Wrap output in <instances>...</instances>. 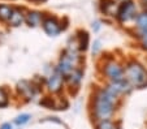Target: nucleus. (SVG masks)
<instances>
[{
  "label": "nucleus",
  "instance_id": "f257e3e1",
  "mask_svg": "<svg viewBox=\"0 0 147 129\" xmlns=\"http://www.w3.org/2000/svg\"><path fill=\"white\" fill-rule=\"evenodd\" d=\"M117 95L112 91L109 87L100 90L95 97L94 103V115L96 119L102 120H108L113 113L115 109V102H116Z\"/></svg>",
  "mask_w": 147,
  "mask_h": 129
},
{
  "label": "nucleus",
  "instance_id": "f03ea898",
  "mask_svg": "<svg viewBox=\"0 0 147 129\" xmlns=\"http://www.w3.org/2000/svg\"><path fill=\"white\" fill-rule=\"evenodd\" d=\"M125 78L131 87H142L147 86V70L138 63H130L125 69Z\"/></svg>",
  "mask_w": 147,
  "mask_h": 129
},
{
  "label": "nucleus",
  "instance_id": "7ed1b4c3",
  "mask_svg": "<svg viewBox=\"0 0 147 129\" xmlns=\"http://www.w3.org/2000/svg\"><path fill=\"white\" fill-rule=\"evenodd\" d=\"M137 14H138V7H137V4L134 3L133 0H126V1H122L119 5L116 17L121 24H126V22H130V21L136 20Z\"/></svg>",
  "mask_w": 147,
  "mask_h": 129
},
{
  "label": "nucleus",
  "instance_id": "20e7f679",
  "mask_svg": "<svg viewBox=\"0 0 147 129\" xmlns=\"http://www.w3.org/2000/svg\"><path fill=\"white\" fill-rule=\"evenodd\" d=\"M42 28H43V30L46 31V34H48L50 36H56L61 30H63V26H61L60 21H59L55 16L43 17Z\"/></svg>",
  "mask_w": 147,
  "mask_h": 129
},
{
  "label": "nucleus",
  "instance_id": "39448f33",
  "mask_svg": "<svg viewBox=\"0 0 147 129\" xmlns=\"http://www.w3.org/2000/svg\"><path fill=\"white\" fill-rule=\"evenodd\" d=\"M104 73L107 74L108 78L112 80V82L124 80V70H122V68L115 61H111L106 65V68H104Z\"/></svg>",
  "mask_w": 147,
  "mask_h": 129
},
{
  "label": "nucleus",
  "instance_id": "423d86ee",
  "mask_svg": "<svg viewBox=\"0 0 147 129\" xmlns=\"http://www.w3.org/2000/svg\"><path fill=\"white\" fill-rule=\"evenodd\" d=\"M47 87L50 91H52V93H57V91L61 90V87H63V76H61L57 70L53 72L52 74L48 77Z\"/></svg>",
  "mask_w": 147,
  "mask_h": 129
},
{
  "label": "nucleus",
  "instance_id": "0eeeda50",
  "mask_svg": "<svg viewBox=\"0 0 147 129\" xmlns=\"http://www.w3.org/2000/svg\"><path fill=\"white\" fill-rule=\"evenodd\" d=\"M25 12L22 11L18 7H13V11H12V14L9 17L8 24L13 28H17V26H21L24 22H25Z\"/></svg>",
  "mask_w": 147,
  "mask_h": 129
},
{
  "label": "nucleus",
  "instance_id": "6e6552de",
  "mask_svg": "<svg viewBox=\"0 0 147 129\" xmlns=\"http://www.w3.org/2000/svg\"><path fill=\"white\" fill-rule=\"evenodd\" d=\"M43 13L38 11H29L25 16V22L28 24L30 28H35V26L42 25V21H43Z\"/></svg>",
  "mask_w": 147,
  "mask_h": 129
},
{
  "label": "nucleus",
  "instance_id": "1a4fd4ad",
  "mask_svg": "<svg viewBox=\"0 0 147 129\" xmlns=\"http://www.w3.org/2000/svg\"><path fill=\"white\" fill-rule=\"evenodd\" d=\"M117 8L116 0H100V11L107 16H116Z\"/></svg>",
  "mask_w": 147,
  "mask_h": 129
},
{
  "label": "nucleus",
  "instance_id": "9d476101",
  "mask_svg": "<svg viewBox=\"0 0 147 129\" xmlns=\"http://www.w3.org/2000/svg\"><path fill=\"white\" fill-rule=\"evenodd\" d=\"M134 21H136V28L138 29L139 33L147 31V9H144V11H142V12H138V14H137Z\"/></svg>",
  "mask_w": 147,
  "mask_h": 129
},
{
  "label": "nucleus",
  "instance_id": "9b49d317",
  "mask_svg": "<svg viewBox=\"0 0 147 129\" xmlns=\"http://www.w3.org/2000/svg\"><path fill=\"white\" fill-rule=\"evenodd\" d=\"M13 7L8 5V4H0V21L3 22H8L9 17L12 14Z\"/></svg>",
  "mask_w": 147,
  "mask_h": 129
},
{
  "label": "nucleus",
  "instance_id": "f8f14e48",
  "mask_svg": "<svg viewBox=\"0 0 147 129\" xmlns=\"http://www.w3.org/2000/svg\"><path fill=\"white\" fill-rule=\"evenodd\" d=\"M77 41L81 50H86L87 45H89V35H87L86 31H81V35L77 36Z\"/></svg>",
  "mask_w": 147,
  "mask_h": 129
},
{
  "label": "nucleus",
  "instance_id": "ddd939ff",
  "mask_svg": "<svg viewBox=\"0 0 147 129\" xmlns=\"http://www.w3.org/2000/svg\"><path fill=\"white\" fill-rule=\"evenodd\" d=\"M68 78H69V81L72 82L73 85H77V84H80L81 78H82V73H81V70L74 69V70H73V72L69 74V76H68Z\"/></svg>",
  "mask_w": 147,
  "mask_h": 129
},
{
  "label": "nucleus",
  "instance_id": "4468645a",
  "mask_svg": "<svg viewBox=\"0 0 147 129\" xmlns=\"http://www.w3.org/2000/svg\"><path fill=\"white\" fill-rule=\"evenodd\" d=\"M96 129H116V125L109 120H102L96 126Z\"/></svg>",
  "mask_w": 147,
  "mask_h": 129
},
{
  "label": "nucleus",
  "instance_id": "2eb2a0df",
  "mask_svg": "<svg viewBox=\"0 0 147 129\" xmlns=\"http://www.w3.org/2000/svg\"><path fill=\"white\" fill-rule=\"evenodd\" d=\"M29 120H30V115H28V113H22V115L17 116V118L14 119V123H16L17 125H24V124H26Z\"/></svg>",
  "mask_w": 147,
  "mask_h": 129
},
{
  "label": "nucleus",
  "instance_id": "dca6fc26",
  "mask_svg": "<svg viewBox=\"0 0 147 129\" xmlns=\"http://www.w3.org/2000/svg\"><path fill=\"white\" fill-rule=\"evenodd\" d=\"M8 104V95H7V91L0 87V108L1 107H5Z\"/></svg>",
  "mask_w": 147,
  "mask_h": 129
},
{
  "label": "nucleus",
  "instance_id": "f3484780",
  "mask_svg": "<svg viewBox=\"0 0 147 129\" xmlns=\"http://www.w3.org/2000/svg\"><path fill=\"white\" fill-rule=\"evenodd\" d=\"M139 38H141V43H142V46H143V48L147 50V31L139 33Z\"/></svg>",
  "mask_w": 147,
  "mask_h": 129
},
{
  "label": "nucleus",
  "instance_id": "a211bd4d",
  "mask_svg": "<svg viewBox=\"0 0 147 129\" xmlns=\"http://www.w3.org/2000/svg\"><path fill=\"white\" fill-rule=\"evenodd\" d=\"M99 50H100V42L96 41V42H95V47H92V53H96Z\"/></svg>",
  "mask_w": 147,
  "mask_h": 129
},
{
  "label": "nucleus",
  "instance_id": "6ab92c4d",
  "mask_svg": "<svg viewBox=\"0 0 147 129\" xmlns=\"http://www.w3.org/2000/svg\"><path fill=\"white\" fill-rule=\"evenodd\" d=\"M99 29H100V22H99V21H95V22H92V30L98 31Z\"/></svg>",
  "mask_w": 147,
  "mask_h": 129
},
{
  "label": "nucleus",
  "instance_id": "aec40b11",
  "mask_svg": "<svg viewBox=\"0 0 147 129\" xmlns=\"http://www.w3.org/2000/svg\"><path fill=\"white\" fill-rule=\"evenodd\" d=\"M0 129H13V126H12L11 123H4L3 125L0 126Z\"/></svg>",
  "mask_w": 147,
  "mask_h": 129
},
{
  "label": "nucleus",
  "instance_id": "412c9836",
  "mask_svg": "<svg viewBox=\"0 0 147 129\" xmlns=\"http://www.w3.org/2000/svg\"><path fill=\"white\" fill-rule=\"evenodd\" d=\"M31 1H34V3H46L47 0H31Z\"/></svg>",
  "mask_w": 147,
  "mask_h": 129
},
{
  "label": "nucleus",
  "instance_id": "4be33fe9",
  "mask_svg": "<svg viewBox=\"0 0 147 129\" xmlns=\"http://www.w3.org/2000/svg\"><path fill=\"white\" fill-rule=\"evenodd\" d=\"M142 1H143V3H144V4H146V5H147V0H142Z\"/></svg>",
  "mask_w": 147,
  "mask_h": 129
},
{
  "label": "nucleus",
  "instance_id": "5701e85b",
  "mask_svg": "<svg viewBox=\"0 0 147 129\" xmlns=\"http://www.w3.org/2000/svg\"><path fill=\"white\" fill-rule=\"evenodd\" d=\"M121 1H126V0H121Z\"/></svg>",
  "mask_w": 147,
  "mask_h": 129
}]
</instances>
